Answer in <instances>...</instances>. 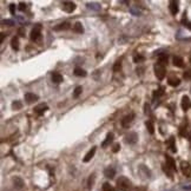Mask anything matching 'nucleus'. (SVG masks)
<instances>
[{"instance_id":"9d476101","label":"nucleus","mask_w":191,"mask_h":191,"mask_svg":"<svg viewBox=\"0 0 191 191\" xmlns=\"http://www.w3.org/2000/svg\"><path fill=\"white\" fill-rule=\"evenodd\" d=\"M169 10L171 12V14L172 16H176L178 13V1H175V0H172V1L169 3Z\"/></svg>"},{"instance_id":"ea45409f","label":"nucleus","mask_w":191,"mask_h":191,"mask_svg":"<svg viewBox=\"0 0 191 191\" xmlns=\"http://www.w3.org/2000/svg\"><path fill=\"white\" fill-rule=\"evenodd\" d=\"M119 150H120V145H119V143H117V144H114V145H113L112 151L114 152V154H116V152H118Z\"/></svg>"},{"instance_id":"c85d7f7f","label":"nucleus","mask_w":191,"mask_h":191,"mask_svg":"<svg viewBox=\"0 0 191 191\" xmlns=\"http://www.w3.org/2000/svg\"><path fill=\"white\" fill-rule=\"evenodd\" d=\"M168 145L170 146V150H171L172 152H176V151H177V149H176V144H175V138H173V137H170V138H169Z\"/></svg>"},{"instance_id":"4c0bfd02","label":"nucleus","mask_w":191,"mask_h":191,"mask_svg":"<svg viewBox=\"0 0 191 191\" xmlns=\"http://www.w3.org/2000/svg\"><path fill=\"white\" fill-rule=\"evenodd\" d=\"M3 24H4V25H7V26H13L14 21H13V20H10V19H5V20H3Z\"/></svg>"},{"instance_id":"9b49d317","label":"nucleus","mask_w":191,"mask_h":191,"mask_svg":"<svg viewBox=\"0 0 191 191\" xmlns=\"http://www.w3.org/2000/svg\"><path fill=\"white\" fill-rule=\"evenodd\" d=\"M190 107H191V100H190V98L188 96H183V98H182V109L184 111H188Z\"/></svg>"},{"instance_id":"bb28decb","label":"nucleus","mask_w":191,"mask_h":191,"mask_svg":"<svg viewBox=\"0 0 191 191\" xmlns=\"http://www.w3.org/2000/svg\"><path fill=\"white\" fill-rule=\"evenodd\" d=\"M163 94H164V87H159L154 91V99H157V98L162 97Z\"/></svg>"},{"instance_id":"a19ab883","label":"nucleus","mask_w":191,"mask_h":191,"mask_svg":"<svg viewBox=\"0 0 191 191\" xmlns=\"http://www.w3.org/2000/svg\"><path fill=\"white\" fill-rule=\"evenodd\" d=\"M18 8H19V11L24 12L25 10H26V4L22 3V1H21V3H19V7H18Z\"/></svg>"},{"instance_id":"f8f14e48","label":"nucleus","mask_w":191,"mask_h":191,"mask_svg":"<svg viewBox=\"0 0 191 191\" xmlns=\"http://www.w3.org/2000/svg\"><path fill=\"white\" fill-rule=\"evenodd\" d=\"M96 150H97V147L96 146H93V147H91V150L87 152V154L85 155V157H84V159H83V162L84 163H87V162H90L92 158H93V156H94V154H96Z\"/></svg>"},{"instance_id":"c9c22d12","label":"nucleus","mask_w":191,"mask_h":191,"mask_svg":"<svg viewBox=\"0 0 191 191\" xmlns=\"http://www.w3.org/2000/svg\"><path fill=\"white\" fill-rule=\"evenodd\" d=\"M163 170H164V172L167 173L170 178H172V170H171L169 167H167V165H164V167H163Z\"/></svg>"},{"instance_id":"79ce46f5","label":"nucleus","mask_w":191,"mask_h":191,"mask_svg":"<svg viewBox=\"0 0 191 191\" xmlns=\"http://www.w3.org/2000/svg\"><path fill=\"white\" fill-rule=\"evenodd\" d=\"M144 113L145 114H150V105L147 103L144 105Z\"/></svg>"},{"instance_id":"72a5a7b5","label":"nucleus","mask_w":191,"mask_h":191,"mask_svg":"<svg viewBox=\"0 0 191 191\" xmlns=\"http://www.w3.org/2000/svg\"><path fill=\"white\" fill-rule=\"evenodd\" d=\"M103 191H116L114 188L110 183H104L103 184Z\"/></svg>"},{"instance_id":"2f4dec72","label":"nucleus","mask_w":191,"mask_h":191,"mask_svg":"<svg viewBox=\"0 0 191 191\" xmlns=\"http://www.w3.org/2000/svg\"><path fill=\"white\" fill-rule=\"evenodd\" d=\"M21 107H22V103H21V101H19V100H16V101L12 103V109H13V110H20Z\"/></svg>"},{"instance_id":"20e7f679","label":"nucleus","mask_w":191,"mask_h":191,"mask_svg":"<svg viewBox=\"0 0 191 191\" xmlns=\"http://www.w3.org/2000/svg\"><path fill=\"white\" fill-rule=\"evenodd\" d=\"M75 4L72 3V1H63L61 3V10L66 13H72V12L75 10Z\"/></svg>"},{"instance_id":"423d86ee","label":"nucleus","mask_w":191,"mask_h":191,"mask_svg":"<svg viewBox=\"0 0 191 191\" xmlns=\"http://www.w3.org/2000/svg\"><path fill=\"white\" fill-rule=\"evenodd\" d=\"M137 141H138V135L136 132H129V133L125 136V138H124V142L126 144H130V145L136 144Z\"/></svg>"},{"instance_id":"7c9ffc66","label":"nucleus","mask_w":191,"mask_h":191,"mask_svg":"<svg viewBox=\"0 0 191 191\" xmlns=\"http://www.w3.org/2000/svg\"><path fill=\"white\" fill-rule=\"evenodd\" d=\"M83 92V87L82 86H77L74 88V91H73V98H78Z\"/></svg>"},{"instance_id":"2eb2a0df","label":"nucleus","mask_w":191,"mask_h":191,"mask_svg":"<svg viewBox=\"0 0 191 191\" xmlns=\"http://www.w3.org/2000/svg\"><path fill=\"white\" fill-rule=\"evenodd\" d=\"M139 172L144 178H150L151 177V171L145 167V165H139Z\"/></svg>"},{"instance_id":"49530a36","label":"nucleus","mask_w":191,"mask_h":191,"mask_svg":"<svg viewBox=\"0 0 191 191\" xmlns=\"http://www.w3.org/2000/svg\"><path fill=\"white\" fill-rule=\"evenodd\" d=\"M4 38H5V34H4V33H1V38H0V43H3V41H4Z\"/></svg>"},{"instance_id":"c756f323","label":"nucleus","mask_w":191,"mask_h":191,"mask_svg":"<svg viewBox=\"0 0 191 191\" xmlns=\"http://www.w3.org/2000/svg\"><path fill=\"white\" fill-rule=\"evenodd\" d=\"M145 125H146V129H147V131H149V133H150V135H154V133H155V127H154V124H152V122H151V120H147V122L145 123Z\"/></svg>"},{"instance_id":"0eeeda50","label":"nucleus","mask_w":191,"mask_h":191,"mask_svg":"<svg viewBox=\"0 0 191 191\" xmlns=\"http://www.w3.org/2000/svg\"><path fill=\"white\" fill-rule=\"evenodd\" d=\"M47 110H48V106H47V104H44V103L37 105V106L34 107V112L38 114V116H43V114H44Z\"/></svg>"},{"instance_id":"473e14b6","label":"nucleus","mask_w":191,"mask_h":191,"mask_svg":"<svg viewBox=\"0 0 191 191\" xmlns=\"http://www.w3.org/2000/svg\"><path fill=\"white\" fill-rule=\"evenodd\" d=\"M145 60V57L144 56H142V54H136L135 57H133V61L135 63H142V61H144Z\"/></svg>"},{"instance_id":"de8ad7c7","label":"nucleus","mask_w":191,"mask_h":191,"mask_svg":"<svg viewBox=\"0 0 191 191\" xmlns=\"http://www.w3.org/2000/svg\"><path fill=\"white\" fill-rule=\"evenodd\" d=\"M183 189H184V190H191V185H188V186H184Z\"/></svg>"},{"instance_id":"f257e3e1","label":"nucleus","mask_w":191,"mask_h":191,"mask_svg":"<svg viewBox=\"0 0 191 191\" xmlns=\"http://www.w3.org/2000/svg\"><path fill=\"white\" fill-rule=\"evenodd\" d=\"M117 186L120 191H131L132 190V183L126 177H119L117 181Z\"/></svg>"},{"instance_id":"6ab92c4d","label":"nucleus","mask_w":191,"mask_h":191,"mask_svg":"<svg viewBox=\"0 0 191 191\" xmlns=\"http://www.w3.org/2000/svg\"><path fill=\"white\" fill-rule=\"evenodd\" d=\"M114 175H116V170H114L113 168H111V167H109V168H106L105 170H104V176L106 177V178H113L114 177Z\"/></svg>"},{"instance_id":"393cba45","label":"nucleus","mask_w":191,"mask_h":191,"mask_svg":"<svg viewBox=\"0 0 191 191\" xmlns=\"http://www.w3.org/2000/svg\"><path fill=\"white\" fill-rule=\"evenodd\" d=\"M11 46H12V48L16 50V51L19 50V39H18L17 37H13V38H12V40H11Z\"/></svg>"},{"instance_id":"f03ea898","label":"nucleus","mask_w":191,"mask_h":191,"mask_svg":"<svg viewBox=\"0 0 191 191\" xmlns=\"http://www.w3.org/2000/svg\"><path fill=\"white\" fill-rule=\"evenodd\" d=\"M154 69H155V74H156L157 79L163 80V79L165 78V74H167V70H165V66L162 65V64H159V63H157Z\"/></svg>"},{"instance_id":"a18cd8bd","label":"nucleus","mask_w":191,"mask_h":191,"mask_svg":"<svg viewBox=\"0 0 191 191\" xmlns=\"http://www.w3.org/2000/svg\"><path fill=\"white\" fill-rule=\"evenodd\" d=\"M185 26H186L189 30H191V22H189V21H185Z\"/></svg>"},{"instance_id":"4be33fe9","label":"nucleus","mask_w":191,"mask_h":191,"mask_svg":"<svg viewBox=\"0 0 191 191\" xmlns=\"http://www.w3.org/2000/svg\"><path fill=\"white\" fill-rule=\"evenodd\" d=\"M168 83H169L170 86L176 87V86H178V85L181 84V79H179V78H177V77H170L169 80H168Z\"/></svg>"},{"instance_id":"1a4fd4ad","label":"nucleus","mask_w":191,"mask_h":191,"mask_svg":"<svg viewBox=\"0 0 191 191\" xmlns=\"http://www.w3.org/2000/svg\"><path fill=\"white\" fill-rule=\"evenodd\" d=\"M24 98H25V100H26V103L31 104V103H34V101H37L39 97H38L37 94H34V93H32V92H27V93H25Z\"/></svg>"},{"instance_id":"c03bdc74","label":"nucleus","mask_w":191,"mask_h":191,"mask_svg":"<svg viewBox=\"0 0 191 191\" xmlns=\"http://www.w3.org/2000/svg\"><path fill=\"white\" fill-rule=\"evenodd\" d=\"M18 33H19V35H21V37H24L25 35V30L21 27V29H19V31H18Z\"/></svg>"},{"instance_id":"dca6fc26","label":"nucleus","mask_w":191,"mask_h":191,"mask_svg":"<svg viewBox=\"0 0 191 191\" xmlns=\"http://www.w3.org/2000/svg\"><path fill=\"white\" fill-rule=\"evenodd\" d=\"M112 141H113V133L112 132H109L107 135H106V138H105V141L101 143V147H107L111 143H112Z\"/></svg>"},{"instance_id":"7ed1b4c3","label":"nucleus","mask_w":191,"mask_h":191,"mask_svg":"<svg viewBox=\"0 0 191 191\" xmlns=\"http://www.w3.org/2000/svg\"><path fill=\"white\" fill-rule=\"evenodd\" d=\"M40 30H41V26H40L39 24H38L37 26L31 31L30 38H31L32 41H39V40L41 39V32H40Z\"/></svg>"},{"instance_id":"a211bd4d","label":"nucleus","mask_w":191,"mask_h":191,"mask_svg":"<svg viewBox=\"0 0 191 191\" xmlns=\"http://www.w3.org/2000/svg\"><path fill=\"white\" fill-rule=\"evenodd\" d=\"M13 185H14V188L16 189H18V190H20V189H22L24 188V181L21 179L20 177H14L13 178Z\"/></svg>"},{"instance_id":"f704fd0d","label":"nucleus","mask_w":191,"mask_h":191,"mask_svg":"<svg viewBox=\"0 0 191 191\" xmlns=\"http://www.w3.org/2000/svg\"><path fill=\"white\" fill-rule=\"evenodd\" d=\"M122 67V61L120 60H117L116 63H114V65H113V71L114 72H118Z\"/></svg>"},{"instance_id":"6e6552de","label":"nucleus","mask_w":191,"mask_h":191,"mask_svg":"<svg viewBox=\"0 0 191 191\" xmlns=\"http://www.w3.org/2000/svg\"><path fill=\"white\" fill-rule=\"evenodd\" d=\"M181 170H182V172H183L184 176L189 177L191 175V165L188 162H182L181 163Z\"/></svg>"},{"instance_id":"a878e982","label":"nucleus","mask_w":191,"mask_h":191,"mask_svg":"<svg viewBox=\"0 0 191 191\" xmlns=\"http://www.w3.org/2000/svg\"><path fill=\"white\" fill-rule=\"evenodd\" d=\"M94 178H96L94 173H92L90 177H88V179H87V189H88V190H91V189L93 188V184H94Z\"/></svg>"},{"instance_id":"5701e85b","label":"nucleus","mask_w":191,"mask_h":191,"mask_svg":"<svg viewBox=\"0 0 191 191\" xmlns=\"http://www.w3.org/2000/svg\"><path fill=\"white\" fill-rule=\"evenodd\" d=\"M158 63L159 64H162V65H167L168 64V54L167 53H162V54H159L158 56Z\"/></svg>"},{"instance_id":"4468645a","label":"nucleus","mask_w":191,"mask_h":191,"mask_svg":"<svg viewBox=\"0 0 191 191\" xmlns=\"http://www.w3.org/2000/svg\"><path fill=\"white\" fill-rule=\"evenodd\" d=\"M71 27V24L69 21H65V22H61L57 26H54V31H66Z\"/></svg>"},{"instance_id":"aec40b11","label":"nucleus","mask_w":191,"mask_h":191,"mask_svg":"<svg viewBox=\"0 0 191 191\" xmlns=\"http://www.w3.org/2000/svg\"><path fill=\"white\" fill-rule=\"evenodd\" d=\"M73 32L75 33H83L84 32V27H83V24L80 21H77V22H74L73 25V27H72Z\"/></svg>"},{"instance_id":"f3484780","label":"nucleus","mask_w":191,"mask_h":191,"mask_svg":"<svg viewBox=\"0 0 191 191\" xmlns=\"http://www.w3.org/2000/svg\"><path fill=\"white\" fill-rule=\"evenodd\" d=\"M52 82L54 83V84H60L63 80H64V77H63V74H60L59 72H53L52 73Z\"/></svg>"},{"instance_id":"37998d69","label":"nucleus","mask_w":191,"mask_h":191,"mask_svg":"<svg viewBox=\"0 0 191 191\" xmlns=\"http://www.w3.org/2000/svg\"><path fill=\"white\" fill-rule=\"evenodd\" d=\"M184 78H185V79H191V70L184 72Z\"/></svg>"},{"instance_id":"ddd939ff","label":"nucleus","mask_w":191,"mask_h":191,"mask_svg":"<svg viewBox=\"0 0 191 191\" xmlns=\"http://www.w3.org/2000/svg\"><path fill=\"white\" fill-rule=\"evenodd\" d=\"M165 160H167V167H169L172 171H176V170H177V169H176V162H175V159H173L172 157L165 156Z\"/></svg>"},{"instance_id":"412c9836","label":"nucleus","mask_w":191,"mask_h":191,"mask_svg":"<svg viewBox=\"0 0 191 191\" xmlns=\"http://www.w3.org/2000/svg\"><path fill=\"white\" fill-rule=\"evenodd\" d=\"M173 65L177 66V67H183L184 66V60L182 57H178V56H175L173 57Z\"/></svg>"},{"instance_id":"e433bc0d","label":"nucleus","mask_w":191,"mask_h":191,"mask_svg":"<svg viewBox=\"0 0 191 191\" xmlns=\"http://www.w3.org/2000/svg\"><path fill=\"white\" fill-rule=\"evenodd\" d=\"M130 11H131V13H132L133 16H139V14H141V11H139L138 7H136V6H132V7L130 8Z\"/></svg>"},{"instance_id":"cd10ccee","label":"nucleus","mask_w":191,"mask_h":191,"mask_svg":"<svg viewBox=\"0 0 191 191\" xmlns=\"http://www.w3.org/2000/svg\"><path fill=\"white\" fill-rule=\"evenodd\" d=\"M86 6H87V8L93 10V11H99L100 10V5L98 3H87Z\"/></svg>"},{"instance_id":"b1692460","label":"nucleus","mask_w":191,"mask_h":191,"mask_svg":"<svg viewBox=\"0 0 191 191\" xmlns=\"http://www.w3.org/2000/svg\"><path fill=\"white\" fill-rule=\"evenodd\" d=\"M74 74L77 75V77H86V71L83 70L82 67H75L74 69Z\"/></svg>"},{"instance_id":"58836bf2","label":"nucleus","mask_w":191,"mask_h":191,"mask_svg":"<svg viewBox=\"0 0 191 191\" xmlns=\"http://www.w3.org/2000/svg\"><path fill=\"white\" fill-rule=\"evenodd\" d=\"M10 12L12 16H16V5L14 4H11L10 5Z\"/></svg>"},{"instance_id":"39448f33","label":"nucleus","mask_w":191,"mask_h":191,"mask_svg":"<svg viewBox=\"0 0 191 191\" xmlns=\"http://www.w3.org/2000/svg\"><path fill=\"white\" fill-rule=\"evenodd\" d=\"M133 118H135V113H129V114H126V116H124L123 117V119L120 120V123H122V126L124 127V129H127V127L130 126V124L132 123V120H133Z\"/></svg>"}]
</instances>
